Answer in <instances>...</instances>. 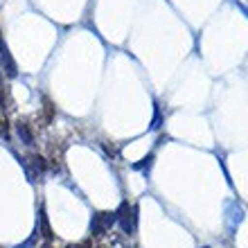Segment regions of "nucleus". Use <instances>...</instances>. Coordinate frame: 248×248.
I'll use <instances>...</instances> for the list:
<instances>
[{"instance_id":"4","label":"nucleus","mask_w":248,"mask_h":248,"mask_svg":"<svg viewBox=\"0 0 248 248\" xmlns=\"http://www.w3.org/2000/svg\"><path fill=\"white\" fill-rule=\"evenodd\" d=\"M27 160H30V165H32V170L36 171V174H43V171H46V158L43 156H39V154H30V156H27Z\"/></svg>"},{"instance_id":"5","label":"nucleus","mask_w":248,"mask_h":248,"mask_svg":"<svg viewBox=\"0 0 248 248\" xmlns=\"http://www.w3.org/2000/svg\"><path fill=\"white\" fill-rule=\"evenodd\" d=\"M52 115H54V106H52V102L50 99H43V124H47L50 120H52Z\"/></svg>"},{"instance_id":"7","label":"nucleus","mask_w":248,"mask_h":248,"mask_svg":"<svg viewBox=\"0 0 248 248\" xmlns=\"http://www.w3.org/2000/svg\"><path fill=\"white\" fill-rule=\"evenodd\" d=\"M41 230H43L41 235L46 237V239L52 237V230H50V226H47V219H46V212H43V210H41Z\"/></svg>"},{"instance_id":"9","label":"nucleus","mask_w":248,"mask_h":248,"mask_svg":"<svg viewBox=\"0 0 248 248\" xmlns=\"http://www.w3.org/2000/svg\"><path fill=\"white\" fill-rule=\"evenodd\" d=\"M68 248H93V244L86 239V242H81V244H72V246H68Z\"/></svg>"},{"instance_id":"3","label":"nucleus","mask_w":248,"mask_h":248,"mask_svg":"<svg viewBox=\"0 0 248 248\" xmlns=\"http://www.w3.org/2000/svg\"><path fill=\"white\" fill-rule=\"evenodd\" d=\"M16 131H18V138L23 140L25 144H32L34 142V133H32V129H30V124L27 122H16Z\"/></svg>"},{"instance_id":"6","label":"nucleus","mask_w":248,"mask_h":248,"mask_svg":"<svg viewBox=\"0 0 248 248\" xmlns=\"http://www.w3.org/2000/svg\"><path fill=\"white\" fill-rule=\"evenodd\" d=\"M2 59H5V63H7V75H9V77H14V75H16V65H14L9 52L5 50V46H2Z\"/></svg>"},{"instance_id":"8","label":"nucleus","mask_w":248,"mask_h":248,"mask_svg":"<svg viewBox=\"0 0 248 248\" xmlns=\"http://www.w3.org/2000/svg\"><path fill=\"white\" fill-rule=\"evenodd\" d=\"M0 138H9V122H7L5 115H0Z\"/></svg>"},{"instance_id":"10","label":"nucleus","mask_w":248,"mask_h":248,"mask_svg":"<svg viewBox=\"0 0 248 248\" xmlns=\"http://www.w3.org/2000/svg\"><path fill=\"white\" fill-rule=\"evenodd\" d=\"M41 248H52V246H50V244H43V246H41Z\"/></svg>"},{"instance_id":"2","label":"nucleus","mask_w":248,"mask_h":248,"mask_svg":"<svg viewBox=\"0 0 248 248\" xmlns=\"http://www.w3.org/2000/svg\"><path fill=\"white\" fill-rule=\"evenodd\" d=\"M113 223H115V212H97L91 223L93 235H104V232H108Z\"/></svg>"},{"instance_id":"1","label":"nucleus","mask_w":248,"mask_h":248,"mask_svg":"<svg viewBox=\"0 0 248 248\" xmlns=\"http://www.w3.org/2000/svg\"><path fill=\"white\" fill-rule=\"evenodd\" d=\"M115 219L120 221V226H122L124 232H133L136 230V210H133V205H129V203L124 201L122 205H120V210L115 212Z\"/></svg>"}]
</instances>
